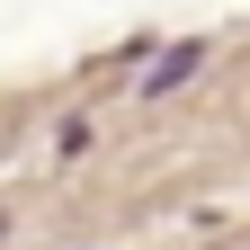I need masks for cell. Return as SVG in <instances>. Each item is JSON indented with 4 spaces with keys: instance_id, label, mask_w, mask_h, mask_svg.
<instances>
[{
    "instance_id": "obj_1",
    "label": "cell",
    "mask_w": 250,
    "mask_h": 250,
    "mask_svg": "<svg viewBox=\"0 0 250 250\" xmlns=\"http://www.w3.org/2000/svg\"><path fill=\"white\" fill-rule=\"evenodd\" d=\"M197 62H206V45H197V36H179V45H161V54L143 62V99H170V89H179L188 72H197Z\"/></svg>"
}]
</instances>
